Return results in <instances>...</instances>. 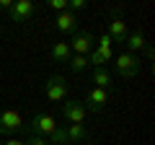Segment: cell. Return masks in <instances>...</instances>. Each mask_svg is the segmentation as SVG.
<instances>
[{
    "mask_svg": "<svg viewBox=\"0 0 155 145\" xmlns=\"http://www.w3.org/2000/svg\"><path fill=\"white\" fill-rule=\"evenodd\" d=\"M114 67H116V72L122 75V78H127V80H132L134 75L140 72V57L137 55H129V52H124V55H119V57H114Z\"/></svg>",
    "mask_w": 155,
    "mask_h": 145,
    "instance_id": "obj_1",
    "label": "cell"
},
{
    "mask_svg": "<svg viewBox=\"0 0 155 145\" xmlns=\"http://www.w3.org/2000/svg\"><path fill=\"white\" fill-rule=\"evenodd\" d=\"M23 127H26V124H23V117L16 109L0 112V135H18Z\"/></svg>",
    "mask_w": 155,
    "mask_h": 145,
    "instance_id": "obj_2",
    "label": "cell"
},
{
    "mask_svg": "<svg viewBox=\"0 0 155 145\" xmlns=\"http://www.w3.org/2000/svg\"><path fill=\"white\" fill-rule=\"evenodd\" d=\"M28 127H31L34 135L44 137V135H52L57 130V119L52 117V114H47V112H36L31 117V122H28Z\"/></svg>",
    "mask_w": 155,
    "mask_h": 145,
    "instance_id": "obj_3",
    "label": "cell"
},
{
    "mask_svg": "<svg viewBox=\"0 0 155 145\" xmlns=\"http://www.w3.org/2000/svg\"><path fill=\"white\" fill-rule=\"evenodd\" d=\"M44 96L49 101H65V96H67V80L62 78V75H52V78H47V83H44Z\"/></svg>",
    "mask_w": 155,
    "mask_h": 145,
    "instance_id": "obj_4",
    "label": "cell"
},
{
    "mask_svg": "<svg viewBox=\"0 0 155 145\" xmlns=\"http://www.w3.org/2000/svg\"><path fill=\"white\" fill-rule=\"evenodd\" d=\"M85 114H88V109H85V104H80V101H65V104H62V117L70 124H83Z\"/></svg>",
    "mask_w": 155,
    "mask_h": 145,
    "instance_id": "obj_5",
    "label": "cell"
},
{
    "mask_svg": "<svg viewBox=\"0 0 155 145\" xmlns=\"http://www.w3.org/2000/svg\"><path fill=\"white\" fill-rule=\"evenodd\" d=\"M34 11H36V5H34L31 0H16L8 13H11V21L21 23V21H28V18L34 16Z\"/></svg>",
    "mask_w": 155,
    "mask_h": 145,
    "instance_id": "obj_6",
    "label": "cell"
},
{
    "mask_svg": "<svg viewBox=\"0 0 155 145\" xmlns=\"http://www.w3.org/2000/svg\"><path fill=\"white\" fill-rule=\"evenodd\" d=\"M72 44H70V52H75V55H85V52H91V47H93V34L91 31H72Z\"/></svg>",
    "mask_w": 155,
    "mask_h": 145,
    "instance_id": "obj_7",
    "label": "cell"
},
{
    "mask_svg": "<svg viewBox=\"0 0 155 145\" xmlns=\"http://www.w3.org/2000/svg\"><path fill=\"white\" fill-rule=\"evenodd\" d=\"M106 101H109V93H106L104 88H91L88 96H85V109H91V112H101L106 106Z\"/></svg>",
    "mask_w": 155,
    "mask_h": 145,
    "instance_id": "obj_8",
    "label": "cell"
},
{
    "mask_svg": "<svg viewBox=\"0 0 155 145\" xmlns=\"http://www.w3.org/2000/svg\"><path fill=\"white\" fill-rule=\"evenodd\" d=\"M54 26H57V31H62V34H72V31H78V18H75V13H70V11L57 13Z\"/></svg>",
    "mask_w": 155,
    "mask_h": 145,
    "instance_id": "obj_9",
    "label": "cell"
},
{
    "mask_svg": "<svg viewBox=\"0 0 155 145\" xmlns=\"http://www.w3.org/2000/svg\"><path fill=\"white\" fill-rule=\"evenodd\" d=\"M114 60V47L111 49H101V47H96L93 52H91L88 57V65H96V67H106V62Z\"/></svg>",
    "mask_w": 155,
    "mask_h": 145,
    "instance_id": "obj_10",
    "label": "cell"
},
{
    "mask_svg": "<svg viewBox=\"0 0 155 145\" xmlns=\"http://www.w3.org/2000/svg\"><path fill=\"white\" fill-rule=\"evenodd\" d=\"M106 34L111 36V42H124V39H127V23L116 16L114 21H109V31H106Z\"/></svg>",
    "mask_w": 155,
    "mask_h": 145,
    "instance_id": "obj_11",
    "label": "cell"
},
{
    "mask_svg": "<svg viewBox=\"0 0 155 145\" xmlns=\"http://www.w3.org/2000/svg\"><path fill=\"white\" fill-rule=\"evenodd\" d=\"M52 60L54 62H67L72 57V52H70V44L67 42H54V47H52Z\"/></svg>",
    "mask_w": 155,
    "mask_h": 145,
    "instance_id": "obj_12",
    "label": "cell"
},
{
    "mask_svg": "<svg viewBox=\"0 0 155 145\" xmlns=\"http://www.w3.org/2000/svg\"><path fill=\"white\" fill-rule=\"evenodd\" d=\"M124 44H127V49H129V55H134V52H142L145 49V36L140 31H134V34H127V39H124Z\"/></svg>",
    "mask_w": 155,
    "mask_h": 145,
    "instance_id": "obj_13",
    "label": "cell"
},
{
    "mask_svg": "<svg viewBox=\"0 0 155 145\" xmlns=\"http://www.w3.org/2000/svg\"><path fill=\"white\" fill-rule=\"evenodd\" d=\"M67 143H83L85 137H88V130H85V124H67Z\"/></svg>",
    "mask_w": 155,
    "mask_h": 145,
    "instance_id": "obj_14",
    "label": "cell"
},
{
    "mask_svg": "<svg viewBox=\"0 0 155 145\" xmlns=\"http://www.w3.org/2000/svg\"><path fill=\"white\" fill-rule=\"evenodd\" d=\"M93 83H96V88H109L111 86V72L106 70V67H96L93 70Z\"/></svg>",
    "mask_w": 155,
    "mask_h": 145,
    "instance_id": "obj_15",
    "label": "cell"
},
{
    "mask_svg": "<svg viewBox=\"0 0 155 145\" xmlns=\"http://www.w3.org/2000/svg\"><path fill=\"white\" fill-rule=\"evenodd\" d=\"M67 62H70V70L72 72H83L85 67H88V57H85V55H75V57H70Z\"/></svg>",
    "mask_w": 155,
    "mask_h": 145,
    "instance_id": "obj_16",
    "label": "cell"
},
{
    "mask_svg": "<svg viewBox=\"0 0 155 145\" xmlns=\"http://www.w3.org/2000/svg\"><path fill=\"white\" fill-rule=\"evenodd\" d=\"M49 137H52V145H70L67 143V130L60 127V124H57V130L49 135Z\"/></svg>",
    "mask_w": 155,
    "mask_h": 145,
    "instance_id": "obj_17",
    "label": "cell"
},
{
    "mask_svg": "<svg viewBox=\"0 0 155 145\" xmlns=\"http://www.w3.org/2000/svg\"><path fill=\"white\" fill-rule=\"evenodd\" d=\"M98 47H101V49H111V47H114V42H111L109 34H101V36H98Z\"/></svg>",
    "mask_w": 155,
    "mask_h": 145,
    "instance_id": "obj_18",
    "label": "cell"
},
{
    "mask_svg": "<svg viewBox=\"0 0 155 145\" xmlns=\"http://www.w3.org/2000/svg\"><path fill=\"white\" fill-rule=\"evenodd\" d=\"M47 5H49L52 11L62 13V11H65V8H67V3H65V0H49V3H47Z\"/></svg>",
    "mask_w": 155,
    "mask_h": 145,
    "instance_id": "obj_19",
    "label": "cell"
},
{
    "mask_svg": "<svg viewBox=\"0 0 155 145\" xmlns=\"http://www.w3.org/2000/svg\"><path fill=\"white\" fill-rule=\"evenodd\" d=\"M26 145H49V143H47L44 137H39V135H31V137L26 140Z\"/></svg>",
    "mask_w": 155,
    "mask_h": 145,
    "instance_id": "obj_20",
    "label": "cell"
},
{
    "mask_svg": "<svg viewBox=\"0 0 155 145\" xmlns=\"http://www.w3.org/2000/svg\"><path fill=\"white\" fill-rule=\"evenodd\" d=\"M67 5H70L72 11H83V8H85V0H70ZM72 11H70V13H72Z\"/></svg>",
    "mask_w": 155,
    "mask_h": 145,
    "instance_id": "obj_21",
    "label": "cell"
},
{
    "mask_svg": "<svg viewBox=\"0 0 155 145\" xmlns=\"http://www.w3.org/2000/svg\"><path fill=\"white\" fill-rule=\"evenodd\" d=\"M142 52H145V57H147V60L153 62V57H155V49H153V44H145V49H142Z\"/></svg>",
    "mask_w": 155,
    "mask_h": 145,
    "instance_id": "obj_22",
    "label": "cell"
},
{
    "mask_svg": "<svg viewBox=\"0 0 155 145\" xmlns=\"http://www.w3.org/2000/svg\"><path fill=\"white\" fill-rule=\"evenodd\" d=\"M11 5H13V0H0V8L3 11H11Z\"/></svg>",
    "mask_w": 155,
    "mask_h": 145,
    "instance_id": "obj_23",
    "label": "cell"
},
{
    "mask_svg": "<svg viewBox=\"0 0 155 145\" xmlns=\"http://www.w3.org/2000/svg\"><path fill=\"white\" fill-rule=\"evenodd\" d=\"M0 145H26V143H21V140H3Z\"/></svg>",
    "mask_w": 155,
    "mask_h": 145,
    "instance_id": "obj_24",
    "label": "cell"
}]
</instances>
